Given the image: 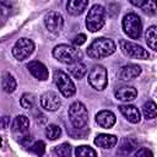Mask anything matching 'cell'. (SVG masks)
<instances>
[{
  "label": "cell",
  "mask_w": 157,
  "mask_h": 157,
  "mask_svg": "<svg viewBox=\"0 0 157 157\" xmlns=\"http://www.w3.org/2000/svg\"><path fill=\"white\" fill-rule=\"evenodd\" d=\"M117 49L115 43L110 38H96L87 48V54L92 59H102L112 55Z\"/></svg>",
  "instance_id": "1"
},
{
  "label": "cell",
  "mask_w": 157,
  "mask_h": 157,
  "mask_svg": "<svg viewBox=\"0 0 157 157\" xmlns=\"http://www.w3.org/2000/svg\"><path fill=\"white\" fill-rule=\"evenodd\" d=\"M53 56L63 64L74 65L81 61L82 52L77 47H72L69 44H59L53 49Z\"/></svg>",
  "instance_id": "2"
},
{
  "label": "cell",
  "mask_w": 157,
  "mask_h": 157,
  "mask_svg": "<svg viewBox=\"0 0 157 157\" xmlns=\"http://www.w3.org/2000/svg\"><path fill=\"white\" fill-rule=\"evenodd\" d=\"M105 22V10L102 5L94 4L86 16V27L90 32L99 31Z\"/></svg>",
  "instance_id": "3"
},
{
  "label": "cell",
  "mask_w": 157,
  "mask_h": 157,
  "mask_svg": "<svg viewBox=\"0 0 157 157\" xmlns=\"http://www.w3.org/2000/svg\"><path fill=\"white\" fill-rule=\"evenodd\" d=\"M69 119L74 128L82 129L88 123V112L83 103L76 101L69 107Z\"/></svg>",
  "instance_id": "4"
},
{
  "label": "cell",
  "mask_w": 157,
  "mask_h": 157,
  "mask_svg": "<svg viewBox=\"0 0 157 157\" xmlns=\"http://www.w3.org/2000/svg\"><path fill=\"white\" fill-rule=\"evenodd\" d=\"M53 81L55 86L58 87L59 92L64 97H71L76 92V87L74 81L70 78V76L64 72L63 70H55L53 74Z\"/></svg>",
  "instance_id": "5"
},
{
  "label": "cell",
  "mask_w": 157,
  "mask_h": 157,
  "mask_svg": "<svg viewBox=\"0 0 157 157\" xmlns=\"http://www.w3.org/2000/svg\"><path fill=\"white\" fill-rule=\"evenodd\" d=\"M123 29L128 37L131 39H139L142 32V21L141 17L134 12H130L123 18Z\"/></svg>",
  "instance_id": "6"
},
{
  "label": "cell",
  "mask_w": 157,
  "mask_h": 157,
  "mask_svg": "<svg viewBox=\"0 0 157 157\" xmlns=\"http://www.w3.org/2000/svg\"><path fill=\"white\" fill-rule=\"evenodd\" d=\"M88 83L97 91H103L108 85L107 69L103 65H94L88 72Z\"/></svg>",
  "instance_id": "7"
},
{
  "label": "cell",
  "mask_w": 157,
  "mask_h": 157,
  "mask_svg": "<svg viewBox=\"0 0 157 157\" xmlns=\"http://www.w3.org/2000/svg\"><path fill=\"white\" fill-rule=\"evenodd\" d=\"M34 52V43L28 38H20L12 47V55L18 61H23L32 55Z\"/></svg>",
  "instance_id": "8"
},
{
  "label": "cell",
  "mask_w": 157,
  "mask_h": 157,
  "mask_svg": "<svg viewBox=\"0 0 157 157\" xmlns=\"http://www.w3.org/2000/svg\"><path fill=\"white\" fill-rule=\"evenodd\" d=\"M120 49L125 55H128L130 58L147 59L150 56V54L146 49H144L141 45H139L134 42H130V40H120Z\"/></svg>",
  "instance_id": "9"
},
{
  "label": "cell",
  "mask_w": 157,
  "mask_h": 157,
  "mask_svg": "<svg viewBox=\"0 0 157 157\" xmlns=\"http://www.w3.org/2000/svg\"><path fill=\"white\" fill-rule=\"evenodd\" d=\"M44 26L50 33L58 34L64 27L63 15L58 11H49L44 16Z\"/></svg>",
  "instance_id": "10"
},
{
  "label": "cell",
  "mask_w": 157,
  "mask_h": 157,
  "mask_svg": "<svg viewBox=\"0 0 157 157\" xmlns=\"http://www.w3.org/2000/svg\"><path fill=\"white\" fill-rule=\"evenodd\" d=\"M40 107L48 112H55L61 105L60 96L54 91H48L40 96Z\"/></svg>",
  "instance_id": "11"
},
{
  "label": "cell",
  "mask_w": 157,
  "mask_h": 157,
  "mask_svg": "<svg viewBox=\"0 0 157 157\" xmlns=\"http://www.w3.org/2000/svg\"><path fill=\"white\" fill-rule=\"evenodd\" d=\"M27 69L28 71L31 72L32 76H34L37 80H40V81H44L48 78L49 76V71L47 69V66L40 63V61H37V60H32L27 64Z\"/></svg>",
  "instance_id": "12"
},
{
  "label": "cell",
  "mask_w": 157,
  "mask_h": 157,
  "mask_svg": "<svg viewBox=\"0 0 157 157\" xmlns=\"http://www.w3.org/2000/svg\"><path fill=\"white\" fill-rule=\"evenodd\" d=\"M96 121L101 128L110 129L114 126L117 118H115V114L110 110H101L96 114Z\"/></svg>",
  "instance_id": "13"
},
{
  "label": "cell",
  "mask_w": 157,
  "mask_h": 157,
  "mask_svg": "<svg viewBox=\"0 0 157 157\" xmlns=\"http://www.w3.org/2000/svg\"><path fill=\"white\" fill-rule=\"evenodd\" d=\"M114 96L119 101H123V102H129V101H134L137 96V91L135 87L132 86H128V85H124V86H120L115 90L114 92Z\"/></svg>",
  "instance_id": "14"
},
{
  "label": "cell",
  "mask_w": 157,
  "mask_h": 157,
  "mask_svg": "<svg viewBox=\"0 0 157 157\" xmlns=\"http://www.w3.org/2000/svg\"><path fill=\"white\" fill-rule=\"evenodd\" d=\"M119 110L124 115V118L128 121L132 123V124H137L140 121V119H141L140 112H139V109L135 105H131V104H121V105H119Z\"/></svg>",
  "instance_id": "15"
},
{
  "label": "cell",
  "mask_w": 157,
  "mask_h": 157,
  "mask_svg": "<svg viewBox=\"0 0 157 157\" xmlns=\"http://www.w3.org/2000/svg\"><path fill=\"white\" fill-rule=\"evenodd\" d=\"M11 129L15 134L27 135V132L29 130V119L26 115H17L12 121Z\"/></svg>",
  "instance_id": "16"
},
{
  "label": "cell",
  "mask_w": 157,
  "mask_h": 157,
  "mask_svg": "<svg viewBox=\"0 0 157 157\" xmlns=\"http://www.w3.org/2000/svg\"><path fill=\"white\" fill-rule=\"evenodd\" d=\"M140 74H141V67L137 64H128L121 67L119 72V77L124 81H128V80H132L137 77Z\"/></svg>",
  "instance_id": "17"
},
{
  "label": "cell",
  "mask_w": 157,
  "mask_h": 157,
  "mask_svg": "<svg viewBox=\"0 0 157 157\" xmlns=\"http://www.w3.org/2000/svg\"><path fill=\"white\" fill-rule=\"evenodd\" d=\"M117 142H118L117 136L110 135V134H98L94 139V144L98 147H102V148H105V150H109V148L114 147L117 145Z\"/></svg>",
  "instance_id": "18"
},
{
  "label": "cell",
  "mask_w": 157,
  "mask_h": 157,
  "mask_svg": "<svg viewBox=\"0 0 157 157\" xmlns=\"http://www.w3.org/2000/svg\"><path fill=\"white\" fill-rule=\"evenodd\" d=\"M87 6H88L87 0H70L66 4V11L72 16H78L86 10Z\"/></svg>",
  "instance_id": "19"
},
{
  "label": "cell",
  "mask_w": 157,
  "mask_h": 157,
  "mask_svg": "<svg viewBox=\"0 0 157 157\" xmlns=\"http://www.w3.org/2000/svg\"><path fill=\"white\" fill-rule=\"evenodd\" d=\"M1 87L7 93H12V92L16 91L17 82H16V78L13 77L12 74H10V72H4L2 74V77H1Z\"/></svg>",
  "instance_id": "20"
},
{
  "label": "cell",
  "mask_w": 157,
  "mask_h": 157,
  "mask_svg": "<svg viewBox=\"0 0 157 157\" xmlns=\"http://www.w3.org/2000/svg\"><path fill=\"white\" fill-rule=\"evenodd\" d=\"M157 27L156 26H151L147 28L146 31V34H145V38H146V43L147 45L152 49V50H157Z\"/></svg>",
  "instance_id": "21"
},
{
  "label": "cell",
  "mask_w": 157,
  "mask_h": 157,
  "mask_svg": "<svg viewBox=\"0 0 157 157\" xmlns=\"http://www.w3.org/2000/svg\"><path fill=\"white\" fill-rule=\"evenodd\" d=\"M142 114H144L145 119H153V118H156V114H157L156 103L153 101H148L147 103H145L142 105Z\"/></svg>",
  "instance_id": "22"
},
{
  "label": "cell",
  "mask_w": 157,
  "mask_h": 157,
  "mask_svg": "<svg viewBox=\"0 0 157 157\" xmlns=\"http://www.w3.org/2000/svg\"><path fill=\"white\" fill-rule=\"evenodd\" d=\"M70 72L75 78L80 80L85 76V74L87 72V69H86V65L82 61H80V63H76L74 65H70Z\"/></svg>",
  "instance_id": "23"
},
{
  "label": "cell",
  "mask_w": 157,
  "mask_h": 157,
  "mask_svg": "<svg viewBox=\"0 0 157 157\" xmlns=\"http://www.w3.org/2000/svg\"><path fill=\"white\" fill-rule=\"evenodd\" d=\"M20 103H21V107H22V108H25V109H27V110H31V109L34 108L36 97H34V94L26 92V93H23V94L21 96Z\"/></svg>",
  "instance_id": "24"
},
{
  "label": "cell",
  "mask_w": 157,
  "mask_h": 157,
  "mask_svg": "<svg viewBox=\"0 0 157 157\" xmlns=\"http://www.w3.org/2000/svg\"><path fill=\"white\" fill-rule=\"evenodd\" d=\"M75 156L76 157H97V152L87 145H81L75 148Z\"/></svg>",
  "instance_id": "25"
},
{
  "label": "cell",
  "mask_w": 157,
  "mask_h": 157,
  "mask_svg": "<svg viewBox=\"0 0 157 157\" xmlns=\"http://www.w3.org/2000/svg\"><path fill=\"white\" fill-rule=\"evenodd\" d=\"M61 135V128L56 124H49L45 128V136L49 140H56Z\"/></svg>",
  "instance_id": "26"
},
{
  "label": "cell",
  "mask_w": 157,
  "mask_h": 157,
  "mask_svg": "<svg viewBox=\"0 0 157 157\" xmlns=\"http://www.w3.org/2000/svg\"><path fill=\"white\" fill-rule=\"evenodd\" d=\"M53 151H54V153H55L56 156H59V157H70V156H71V152H72L71 146H70L67 142H63V144L55 146Z\"/></svg>",
  "instance_id": "27"
},
{
  "label": "cell",
  "mask_w": 157,
  "mask_h": 157,
  "mask_svg": "<svg viewBox=\"0 0 157 157\" xmlns=\"http://www.w3.org/2000/svg\"><path fill=\"white\" fill-rule=\"evenodd\" d=\"M135 146H136V144H135V141L134 140H131L130 137H126V139H124L123 141H121V144H120V147H119V153H121V155H129L134 148H135Z\"/></svg>",
  "instance_id": "28"
},
{
  "label": "cell",
  "mask_w": 157,
  "mask_h": 157,
  "mask_svg": "<svg viewBox=\"0 0 157 157\" xmlns=\"http://www.w3.org/2000/svg\"><path fill=\"white\" fill-rule=\"evenodd\" d=\"M31 151L37 156H43L45 152V144L42 140H38L31 145Z\"/></svg>",
  "instance_id": "29"
},
{
  "label": "cell",
  "mask_w": 157,
  "mask_h": 157,
  "mask_svg": "<svg viewBox=\"0 0 157 157\" xmlns=\"http://www.w3.org/2000/svg\"><path fill=\"white\" fill-rule=\"evenodd\" d=\"M132 157H153V153L151 152L150 148H147V147H141V148H139V150L134 153Z\"/></svg>",
  "instance_id": "30"
},
{
  "label": "cell",
  "mask_w": 157,
  "mask_h": 157,
  "mask_svg": "<svg viewBox=\"0 0 157 157\" xmlns=\"http://www.w3.org/2000/svg\"><path fill=\"white\" fill-rule=\"evenodd\" d=\"M85 42H86V34H83V33H80V34H77V36L74 38V44H75L76 47H80V45H82Z\"/></svg>",
  "instance_id": "31"
},
{
  "label": "cell",
  "mask_w": 157,
  "mask_h": 157,
  "mask_svg": "<svg viewBox=\"0 0 157 157\" xmlns=\"http://www.w3.org/2000/svg\"><path fill=\"white\" fill-rule=\"evenodd\" d=\"M9 125H10V117H7V115L0 117V130L6 129Z\"/></svg>",
  "instance_id": "32"
},
{
  "label": "cell",
  "mask_w": 157,
  "mask_h": 157,
  "mask_svg": "<svg viewBox=\"0 0 157 157\" xmlns=\"http://www.w3.org/2000/svg\"><path fill=\"white\" fill-rule=\"evenodd\" d=\"M132 5H135V6H137V7H145L147 4H148V0H145V1H134V0H131L130 1Z\"/></svg>",
  "instance_id": "33"
},
{
  "label": "cell",
  "mask_w": 157,
  "mask_h": 157,
  "mask_svg": "<svg viewBox=\"0 0 157 157\" xmlns=\"http://www.w3.org/2000/svg\"><path fill=\"white\" fill-rule=\"evenodd\" d=\"M4 2H0V25H1V22L4 21V18H5V13H4Z\"/></svg>",
  "instance_id": "34"
},
{
  "label": "cell",
  "mask_w": 157,
  "mask_h": 157,
  "mask_svg": "<svg viewBox=\"0 0 157 157\" xmlns=\"http://www.w3.org/2000/svg\"><path fill=\"white\" fill-rule=\"evenodd\" d=\"M1 145H2V140H1V137H0V147H1Z\"/></svg>",
  "instance_id": "35"
}]
</instances>
